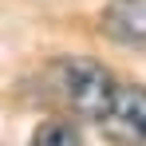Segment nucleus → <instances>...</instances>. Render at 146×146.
I'll return each mask as SVG.
<instances>
[{
    "label": "nucleus",
    "mask_w": 146,
    "mask_h": 146,
    "mask_svg": "<svg viewBox=\"0 0 146 146\" xmlns=\"http://www.w3.org/2000/svg\"><path fill=\"white\" fill-rule=\"evenodd\" d=\"M28 146H87V142H83V130L75 119H48L32 130Z\"/></svg>",
    "instance_id": "nucleus-4"
},
{
    "label": "nucleus",
    "mask_w": 146,
    "mask_h": 146,
    "mask_svg": "<svg viewBox=\"0 0 146 146\" xmlns=\"http://www.w3.org/2000/svg\"><path fill=\"white\" fill-rule=\"evenodd\" d=\"M99 36L119 48L146 51V0H111L99 12Z\"/></svg>",
    "instance_id": "nucleus-3"
},
{
    "label": "nucleus",
    "mask_w": 146,
    "mask_h": 146,
    "mask_svg": "<svg viewBox=\"0 0 146 146\" xmlns=\"http://www.w3.org/2000/svg\"><path fill=\"white\" fill-rule=\"evenodd\" d=\"M95 126L111 146H146V83L115 79Z\"/></svg>",
    "instance_id": "nucleus-2"
},
{
    "label": "nucleus",
    "mask_w": 146,
    "mask_h": 146,
    "mask_svg": "<svg viewBox=\"0 0 146 146\" xmlns=\"http://www.w3.org/2000/svg\"><path fill=\"white\" fill-rule=\"evenodd\" d=\"M115 79L119 75L107 63L87 59V55H67V59H59L51 67V91L63 103L67 115L95 126V119L103 115V103H107L111 87H115Z\"/></svg>",
    "instance_id": "nucleus-1"
}]
</instances>
